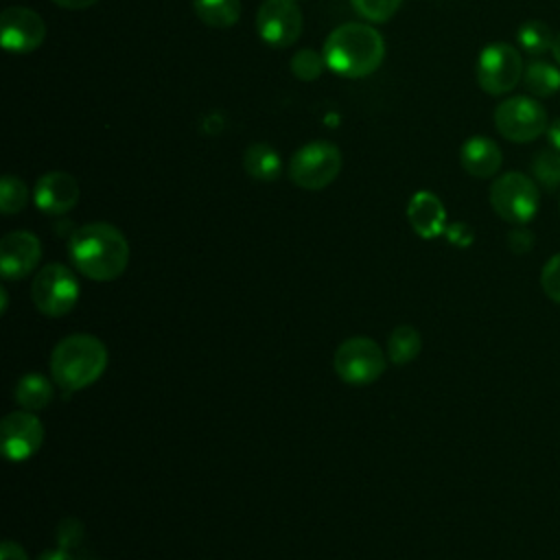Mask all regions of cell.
<instances>
[{
  "instance_id": "obj_1",
  "label": "cell",
  "mask_w": 560,
  "mask_h": 560,
  "mask_svg": "<svg viewBox=\"0 0 560 560\" xmlns=\"http://www.w3.org/2000/svg\"><path fill=\"white\" fill-rule=\"evenodd\" d=\"M68 254L77 271L90 280L109 282L122 276L129 262V243L125 234L105 221L77 228L68 241Z\"/></svg>"
},
{
  "instance_id": "obj_2",
  "label": "cell",
  "mask_w": 560,
  "mask_h": 560,
  "mask_svg": "<svg viewBox=\"0 0 560 560\" xmlns=\"http://www.w3.org/2000/svg\"><path fill=\"white\" fill-rule=\"evenodd\" d=\"M328 70L343 79H363L376 72L385 59V42L370 22H346L332 28L324 48Z\"/></svg>"
},
{
  "instance_id": "obj_3",
  "label": "cell",
  "mask_w": 560,
  "mask_h": 560,
  "mask_svg": "<svg viewBox=\"0 0 560 560\" xmlns=\"http://www.w3.org/2000/svg\"><path fill=\"white\" fill-rule=\"evenodd\" d=\"M107 348L94 335L63 337L50 354V374L57 387L66 394L79 392L105 372Z\"/></svg>"
},
{
  "instance_id": "obj_4",
  "label": "cell",
  "mask_w": 560,
  "mask_h": 560,
  "mask_svg": "<svg viewBox=\"0 0 560 560\" xmlns=\"http://www.w3.org/2000/svg\"><path fill=\"white\" fill-rule=\"evenodd\" d=\"M538 203V186L523 173H503L490 186V206L508 223L527 225L536 217Z\"/></svg>"
},
{
  "instance_id": "obj_5",
  "label": "cell",
  "mask_w": 560,
  "mask_h": 560,
  "mask_svg": "<svg viewBox=\"0 0 560 560\" xmlns=\"http://www.w3.org/2000/svg\"><path fill=\"white\" fill-rule=\"evenodd\" d=\"M341 171V151L332 142L313 140L300 147L289 162V177L304 190H322L337 179Z\"/></svg>"
},
{
  "instance_id": "obj_6",
  "label": "cell",
  "mask_w": 560,
  "mask_h": 560,
  "mask_svg": "<svg viewBox=\"0 0 560 560\" xmlns=\"http://www.w3.org/2000/svg\"><path fill=\"white\" fill-rule=\"evenodd\" d=\"M523 57L521 52L505 42L488 44L477 57V83L490 96L508 94L523 79Z\"/></svg>"
},
{
  "instance_id": "obj_7",
  "label": "cell",
  "mask_w": 560,
  "mask_h": 560,
  "mask_svg": "<svg viewBox=\"0 0 560 560\" xmlns=\"http://www.w3.org/2000/svg\"><path fill=\"white\" fill-rule=\"evenodd\" d=\"M31 298L48 317L68 315L79 300V282L77 276L61 262H50L42 267L31 284Z\"/></svg>"
},
{
  "instance_id": "obj_8",
  "label": "cell",
  "mask_w": 560,
  "mask_h": 560,
  "mask_svg": "<svg viewBox=\"0 0 560 560\" xmlns=\"http://www.w3.org/2000/svg\"><path fill=\"white\" fill-rule=\"evenodd\" d=\"M332 365L343 383L370 385L385 372V352L370 337H350L335 350Z\"/></svg>"
},
{
  "instance_id": "obj_9",
  "label": "cell",
  "mask_w": 560,
  "mask_h": 560,
  "mask_svg": "<svg viewBox=\"0 0 560 560\" xmlns=\"http://www.w3.org/2000/svg\"><path fill=\"white\" fill-rule=\"evenodd\" d=\"M547 112L532 96H510L494 109V127L510 142H532L547 131Z\"/></svg>"
},
{
  "instance_id": "obj_10",
  "label": "cell",
  "mask_w": 560,
  "mask_h": 560,
  "mask_svg": "<svg viewBox=\"0 0 560 560\" xmlns=\"http://www.w3.org/2000/svg\"><path fill=\"white\" fill-rule=\"evenodd\" d=\"M260 39L273 48H289L302 33V11L295 0H262L256 13Z\"/></svg>"
},
{
  "instance_id": "obj_11",
  "label": "cell",
  "mask_w": 560,
  "mask_h": 560,
  "mask_svg": "<svg viewBox=\"0 0 560 560\" xmlns=\"http://www.w3.org/2000/svg\"><path fill=\"white\" fill-rule=\"evenodd\" d=\"M46 24L39 13L26 7H7L0 18V39L9 52H31L42 46Z\"/></svg>"
},
{
  "instance_id": "obj_12",
  "label": "cell",
  "mask_w": 560,
  "mask_h": 560,
  "mask_svg": "<svg viewBox=\"0 0 560 560\" xmlns=\"http://www.w3.org/2000/svg\"><path fill=\"white\" fill-rule=\"evenodd\" d=\"M2 453L11 462L35 455L44 442V424L33 411H11L0 424Z\"/></svg>"
},
{
  "instance_id": "obj_13",
  "label": "cell",
  "mask_w": 560,
  "mask_h": 560,
  "mask_svg": "<svg viewBox=\"0 0 560 560\" xmlns=\"http://www.w3.org/2000/svg\"><path fill=\"white\" fill-rule=\"evenodd\" d=\"M42 258V243L26 230L9 232L0 241V273L4 280L26 278Z\"/></svg>"
},
{
  "instance_id": "obj_14",
  "label": "cell",
  "mask_w": 560,
  "mask_h": 560,
  "mask_svg": "<svg viewBox=\"0 0 560 560\" xmlns=\"http://www.w3.org/2000/svg\"><path fill=\"white\" fill-rule=\"evenodd\" d=\"M33 199L35 206L46 214H66L79 201V184L70 173L50 171L35 182Z\"/></svg>"
},
{
  "instance_id": "obj_15",
  "label": "cell",
  "mask_w": 560,
  "mask_h": 560,
  "mask_svg": "<svg viewBox=\"0 0 560 560\" xmlns=\"http://www.w3.org/2000/svg\"><path fill=\"white\" fill-rule=\"evenodd\" d=\"M407 219L413 232L422 238H435L446 230V210L438 195L418 190L407 203Z\"/></svg>"
},
{
  "instance_id": "obj_16",
  "label": "cell",
  "mask_w": 560,
  "mask_h": 560,
  "mask_svg": "<svg viewBox=\"0 0 560 560\" xmlns=\"http://www.w3.org/2000/svg\"><path fill=\"white\" fill-rule=\"evenodd\" d=\"M459 162L472 177L488 179L499 173L503 155L499 144L488 136H470L459 149Z\"/></svg>"
},
{
  "instance_id": "obj_17",
  "label": "cell",
  "mask_w": 560,
  "mask_h": 560,
  "mask_svg": "<svg viewBox=\"0 0 560 560\" xmlns=\"http://www.w3.org/2000/svg\"><path fill=\"white\" fill-rule=\"evenodd\" d=\"M243 168L252 179L273 182L282 171V160L271 144L254 142L243 153Z\"/></svg>"
},
{
  "instance_id": "obj_18",
  "label": "cell",
  "mask_w": 560,
  "mask_h": 560,
  "mask_svg": "<svg viewBox=\"0 0 560 560\" xmlns=\"http://www.w3.org/2000/svg\"><path fill=\"white\" fill-rule=\"evenodd\" d=\"M15 402L26 411H39L52 400V383L44 374H24L13 389Z\"/></svg>"
},
{
  "instance_id": "obj_19",
  "label": "cell",
  "mask_w": 560,
  "mask_h": 560,
  "mask_svg": "<svg viewBox=\"0 0 560 560\" xmlns=\"http://www.w3.org/2000/svg\"><path fill=\"white\" fill-rule=\"evenodd\" d=\"M192 9L212 28H230L241 18V0H192Z\"/></svg>"
},
{
  "instance_id": "obj_20",
  "label": "cell",
  "mask_w": 560,
  "mask_h": 560,
  "mask_svg": "<svg viewBox=\"0 0 560 560\" xmlns=\"http://www.w3.org/2000/svg\"><path fill=\"white\" fill-rule=\"evenodd\" d=\"M523 83L538 98L551 96L560 90V68L540 59L529 61L523 70Z\"/></svg>"
},
{
  "instance_id": "obj_21",
  "label": "cell",
  "mask_w": 560,
  "mask_h": 560,
  "mask_svg": "<svg viewBox=\"0 0 560 560\" xmlns=\"http://www.w3.org/2000/svg\"><path fill=\"white\" fill-rule=\"evenodd\" d=\"M422 350V335L409 326V324H400L392 330L389 339H387V357L392 363L396 365H405L411 363Z\"/></svg>"
},
{
  "instance_id": "obj_22",
  "label": "cell",
  "mask_w": 560,
  "mask_h": 560,
  "mask_svg": "<svg viewBox=\"0 0 560 560\" xmlns=\"http://www.w3.org/2000/svg\"><path fill=\"white\" fill-rule=\"evenodd\" d=\"M553 33L542 20H527L516 31L518 48L532 57L545 55L553 46Z\"/></svg>"
},
{
  "instance_id": "obj_23",
  "label": "cell",
  "mask_w": 560,
  "mask_h": 560,
  "mask_svg": "<svg viewBox=\"0 0 560 560\" xmlns=\"http://www.w3.org/2000/svg\"><path fill=\"white\" fill-rule=\"evenodd\" d=\"M532 175L542 188L556 190L560 186V151L553 147L538 151L532 160Z\"/></svg>"
},
{
  "instance_id": "obj_24",
  "label": "cell",
  "mask_w": 560,
  "mask_h": 560,
  "mask_svg": "<svg viewBox=\"0 0 560 560\" xmlns=\"http://www.w3.org/2000/svg\"><path fill=\"white\" fill-rule=\"evenodd\" d=\"M291 72L300 81H315L322 77V72L328 68L324 52H317L313 48H302L291 57Z\"/></svg>"
},
{
  "instance_id": "obj_25",
  "label": "cell",
  "mask_w": 560,
  "mask_h": 560,
  "mask_svg": "<svg viewBox=\"0 0 560 560\" xmlns=\"http://www.w3.org/2000/svg\"><path fill=\"white\" fill-rule=\"evenodd\" d=\"M28 203V188L15 175H4L0 182V210L4 214L22 212Z\"/></svg>"
},
{
  "instance_id": "obj_26",
  "label": "cell",
  "mask_w": 560,
  "mask_h": 560,
  "mask_svg": "<svg viewBox=\"0 0 560 560\" xmlns=\"http://www.w3.org/2000/svg\"><path fill=\"white\" fill-rule=\"evenodd\" d=\"M350 4L354 13L365 22L381 24V22H387L398 11L402 0H350Z\"/></svg>"
},
{
  "instance_id": "obj_27",
  "label": "cell",
  "mask_w": 560,
  "mask_h": 560,
  "mask_svg": "<svg viewBox=\"0 0 560 560\" xmlns=\"http://www.w3.org/2000/svg\"><path fill=\"white\" fill-rule=\"evenodd\" d=\"M83 536H85V529H83V523L72 518V516H66L59 527H57V542L59 547L68 549V551H77L83 542Z\"/></svg>"
},
{
  "instance_id": "obj_28",
  "label": "cell",
  "mask_w": 560,
  "mask_h": 560,
  "mask_svg": "<svg viewBox=\"0 0 560 560\" xmlns=\"http://www.w3.org/2000/svg\"><path fill=\"white\" fill-rule=\"evenodd\" d=\"M540 287L545 291V295L560 304V254L551 256L545 265H542V271H540Z\"/></svg>"
},
{
  "instance_id": "obj_29",
  "label": "cell",
  "mask_w": 560,
  "mask_h": 560,
  "mask_svg": "<svg viewBox=\"0 0 560 560\" xmlns=\"http://www.w3.org/2000/svg\"><path fill=\"white\" fill-rule=\"evenodd\" d=\"M532 245H534V234L525 225H518L508 234V247L514 254H527Z\"/></svg>"
},
{
  "instance_id": "obj_30",
  "label": "cell",
  "mask_w": 560,
  "mask_h": 560,
  "mask_svg": "<svg viewBox=\"0 0 560 560\" xmlns=\"http://www.w3.org/2000/svg\"><path fill=\"white\" fill-rule=\"evenodd\" d=\"M444 234H446V238L451 241V243H455V245H459V247H466V245H470L472 243V230L466 225V223H453V225H446V230H444Z\"/></svg>"
},
{
  "instance_id": "obj_31",
  "label": "cell",
  "mask_w": 560,
  "mask_h": 560,
  "mask_svg": "<svg viewBox=\"0 0 560 560\" xmlns=\"http://www.w3.org/2000/svg\"><path fill=\"white\" fill-rule=\"evenodd\" d=\"M0 560H28V556L22 549V545H18L13 540H4L0 547Z\"/></svg>"
},
{
  "instance_id": "obj_32",
  "label": "cell",
  "mask_w": 560,
  "mask_h": 560,
  "mask_svg": "<svg viewBox=\"0 0 560 560\" xmlns=\"http://www.w3.org/2000/svg\"><path fill=\"white\" fill-rule=\"evenodd\" d=\"M545 136H547V140H549V147H553V149L560 151V118H556V120H551V122L547 125Z\"/></svg>"
},
{
  "instance_id": "obj_33",
  "label": "cell",
  "mask_w": 560,
  "mask_h": 560,
  "mask_svg": "<svg viewBox=\"0 0 560 560\" xmlns=\"http://www.w3.org/2000/svg\"><path fill=\"white\" fill-rule=\"evenodd\" d=\"M37 560H74V553L59 547V549H46Z\"/></svg>"
},
{
  "instance_id": "obj_34",
  "label": "cell",
  "mask_w": 560,
  "mask_h": 560,
  "mask_svg": "<svg viewBox=\"0 0 560 560\" xmlns=\"http://www.w3.org/2000/svg\"><path fill=\"white\" fill-rule=\"evenodd\" d=\"M57 7L61 9H72V11H79V9H88L92 4H96L98 0H52Z\"/></svg>"
},
{
  "instance_id": "obj_35",
  "label": "cell",
  "mask_w": 560,
  "mask_h": 560,
  "mask_svg": "<svg viewBox=\"0 0 560 560\" xmlns=\"http://www.w3.org/2000/svg\"><path fill=\"white\" fill-rule=\"evenodd\" d=\"M551 52H553V59H556V61H558V66H560V31H558V33H556V37H553Z\"/></svg>"
},
{
  "instance_id": "obj_36",
  "label": "cell",
  "mask_w": 560,
  "mask_h": 560,
  "mask_svg": "<svg viewBox=\"0 0 560 560\" xmlns=\"http://www.w3.org/2000/svg\"><path fill=\"white\" fill-rule=\"evenodd\" d=\"M0 298H2V306H0V311L4 313V311H7V291H4V289L0 291Z\"/></svg>"
}]
</instances>
